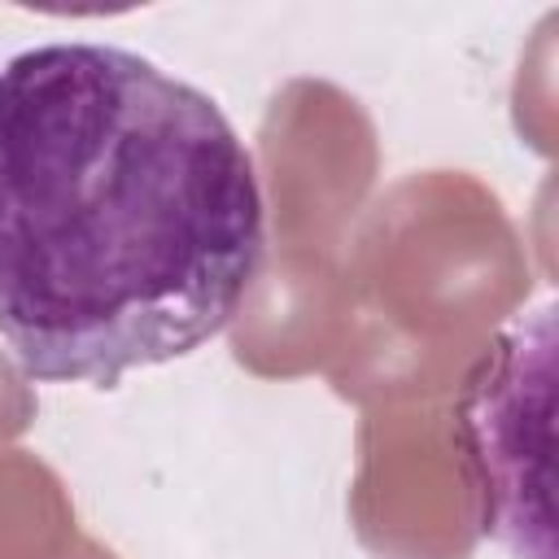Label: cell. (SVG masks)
I'll return each mask as SVG.
<instances>
[{"label":"cell","instance_id":"2","mask_svg":"<svg viewBox=\"0 0 559 559\" xmlns=\"http://www.w3.org/2000/svg\"><path fill=\"white\" fill-rule=\"evenodd\" d=\"M480 533L515 559H546V454H550V310L511 328L467 376L459 402Z\"/></svg>","mask_w":559,"mask_h":559},{"label":"cell","instance_id":"1","mask_svg":"<svg viewBox=\"0 0 559 559\" xmlns=\"http://www.w3.org/2000/svg\"><path fill=\"white\" fill-rule=\"evenodd\" d=\"M266 245L214 96L96 39L0 57V341L31 380L109 389L240 310Z\"/></svg>","mask_w":559,"mask_h":559}]
</instances>
